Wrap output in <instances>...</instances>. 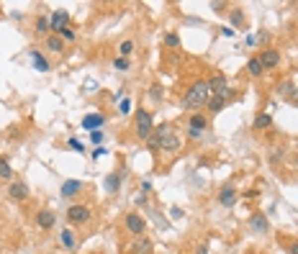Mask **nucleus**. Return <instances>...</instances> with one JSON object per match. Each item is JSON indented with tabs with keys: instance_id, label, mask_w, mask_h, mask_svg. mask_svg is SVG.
Masks as SVG:
<instances>
[{
	"instance_id": "obj_10",
	"label": "nucleus",
	"mask_w": 298,
	"mask_h": 254,
	"mask_svg": "<svg viewBox=\"0 0 298 254\" xmlns=\"http://www.w3.org/2000/svg\"><path fill=\"white\" fill-rule=\"evenodd\" d=\"M67 21H70V16H67V10H54V16L49 18V23H52V31H62V28H67Z\"/></svg>"
},
{
	"instance_id": "obj_15",
	"label": "nucleus",
	"mask_w": 298,
	"mask_h": 254,
	"mask_svg": "<svg viewBox=\"0 0 298 254\" xmlns=\"http://www.w3.org/2000/svg\"><path fill=\"white\" fill-rule=\"evenodd\" d=\"M80 190H82V183H80V180H67V183L62 185V195H65V198H74Z\"/></svg>"
},
{
	"instance_id": "obj_33",
	"label": "nucleus",
	"mask_w": 298,
	"mask_h": 254,
	"mask_svg": "<svg viewBox=\"0 0 298 254\" xmlns=\"http://www.w3.org/2000/svg\"><path fill=\"white\" fill-rule=\"evenodd\" d=\"M208 5H211V10H216V13H224V8H226V3H216V0L208 3Z\"/></svg>"
},
{
	"instance_id": "obj_5",
	"label": "nucleus",
	"mask_w": 298,
	"mask_h": 254,
	"mask_svg": "<svg viewBox=\"0 0 298 254\" xmlns=\"http://www.w3.org/2000/svg\"><path fill=\"white\" fill-rule=\"evenodd\" d=\"M260 64H262V69L265 72H270V69H275L278 64H280V52L278 49H273V47H267V49H262L260 52Z\"/></svg>"
},
{
	"instance_id": "obj_27",
	"label": "nucleus",
	"mask_w": 298,
	"mask_h": 254,
	"mask_svg": "<svg viewBox=\"0 0 298 254\" xmlns=\"http://www.w3.org/2000/svg\"><path fill=\"white\" fill-rule=\"evenodd\" d=\"M165 44L172 47V49H177V47H180V36H177L175 31H170V34H165Z\"/></svg>"
},
{
	"instance_id": "obj_34",
	"label": "nucleus",
	"mask_w": 298,
	"mask_h": 254,
	"mask_svg": "<svg viewBox=\"0 0 298 254\" xmlns=\"http://www.w3.org/2000/svg\"><path fill=\"white\" fill-rule=\"evenodd\" d=\"M291 90H293V85H291V82H283V85H280V93H283V95H288ZM293 93H296V90H293Z\"/></svg>"
},
{
	"instance_id": "obj_36",
	"label": "nucleus",
	"mask_w": 298,
	"mask_h": 254,
	"mask_svg": "<svg viewBox=\"0 0 298 254\" xmlns=\"http://www.w3.org/2000/svg\"><path fill=\"white\" fill-rule=\"evenodd\" d=\"M70 146H72V149H77V152H82V144H80L77 139H70Z\"/></svg>"
},
{
	"instance_id": "obj_11",
	"label": "nucleus",
	"mask_w": 298,
	"mask_h": 254,
	"mask_svg": "<svg viewBox=\"0 0 298 254\" xmlns=\"http://www.w3.org/2000/svg\"><path fill=\"white\" fill-rule=\"evenodd\" d=\"M8 195H10L13 200H26V198H28V188H26V183H13V185L8 188Z\"/></svg>"
},
{
	"instance_id": "obj_39",
	"label": "nucleus",
	"mask_w": 298,
	"mask_h": 254,
	"mask_svg": "<svg viewBox=\"0 0 298 254\" xmlns=\"http://www.w3.org/2000/svg\"><path fill=\"white\" fill-rule=\"evenodd\" d=\"M288 254H298V242H293V244L288 247Z\"/></svg>"
},
{
	"instance_id": "obj_8",
	"label": "nucleus",
	"mask_w": 298,
	"mask_h": 254,
	"mask_svg": "<svg viewBox=\"0 0 298 254\" xmlns=\"http://www.w3.org/2000/svg\"><path fill=\"white\" fill-rule=\"evenodd\" d=\"M126 229H129L134 236H142L144 229H147V223H144V218H142L139 213H129V216H126Z\"/></svg>"
},
{
	"instance_id": "obj_20",
	"label": "nucleus",
	"mask_w": 298,
	"mask_h": 254,
	"mask_svg": "<svg viewBox=\"0 0 298 254\" xmlns=\"http://www.w3.org/2000/svg\"><path fill=\"white\" fill-rule=\"evenodd\" d=\"M190 131H198V133H203V128H206V118L201 116V113H193L190 116V126H188Z\"/></svg>"
},
{
	"instance_id": "obj_29",
	"label": "nucleus",
	"mask_w": 298,
	"mask_h": 254,
	"mask_svg": "<svg viewBox=\"0 0 298 254\" xmlns=\"http://www.w3.org/2000/svg\"><path fill=\"white\" fill-rule=\"evenodd\" d=\"M147 146H149V149H152V152H157V149H159V133H157V131H154V133H152V136H149V139H147Z\"/></svg>"
},
{
	"instance_id": "obj_35",
	"label": "nucleus",
	"mask_w": 298,
	"mask_h": 254,
	"mask_svg": "<svg viewBox=\"0 0 298 254\" xmlns=\"http://www.w3.org/2000/svg\"><path fill=\"white\" fill-rule=\"evenodd\" d=\"M196 254H208V242H203V244H198V249H196Z\"/></svg>"
},
{
	"instance_id": "obj_26",
	"label": "nucleus",
	"mask_w": 298,
	"mask_h": 254,
	"mask_svg": "<svg viewBox=\"0 0 298 254\" xmlns=\"http://www.w3.org/2000/svg\"><path fill=\"white\" fill-rule=\"evenodd\" d=\"M13 177V170H10V164L5 159H0V180H10Z\"/></svg>"
},
{
	"instance_id": "obj_22",
	"label": "nucleus",
	"mask_w": 298,
	"mask_h": 254,
	"mask_svg": "<svg viewBox=\"0 0 298 254\" xmlns=\"http://www.w3.org/2000/svg\"><path fill=\"white\" fill-rule=\"evenodd\" d=\"M59 242H62L65 249H74V244H77V242H74V234L70 229H65L62 234H59Z\"/></svg>"
},
{
	"instance_id": "obj_12",
	"label": "nucleus",
	"mask_w": 298,
	"mask_h": 254,
	"mask_svg": "<svg viewBox=\"0 0 298 254\" xmlns=\"http://www.w3.org/2000/svg\"><path fill=\"white\" fill-rule=\"evenodd\" d=\"M249 226H252V231H255V234H267V229H270V226H267V218H265L262 213L252 216V218H249Z\"/></svg>"
},
{
	"instance_id": "obj_16",
	"label": "nucleus",
	"mask_w": 298,
	"mask_h": 254,
	"mask_svg": "<svg viewBox=\"0 0 298 254\" xmlns=\"http://www.w3.org/2000/svg\"><path fill=\"white\" fill-rule=\"evenodd\" d=\"M206 106H208L211 113H219V111H224V106H226V98H224V95H208Z\"/></svg>"
},
{
	"instance_id": "obj_41",
	"label": "nucleus",
	"mask_w": 298,
	"mask_h": 254,
	"mask_svg": "<svg viewBox=\"0 0 298 254\" xmlns=\"http://www.w3.org/2000/svg\"><path fill=\"white\" fill-rule=\"evenodd\" d=\"M296 164H298V154H296Z\"/></svg>"
},
{
	"instance_id": "obj_23",
	"label": "nucleus",
	"mask_w": 298,
	"mask_h": 254,
	"mask_svg": "<svg viewBox=\"0 0 298 254\" xmlns=\"http://www.w3.org/2000/svg\"><path fill=\"white\" fill-rule=\"evenodd\" d=\"M273 126V113H260L255 118V128H270Z\"/></svg>"
},
{
	"instance_id": "obj_6",
	"label": "nucleus",
	"mask_w": 298,
	"mask_h": 254,
	"mask_svg": "<svg viewBox=\"0 0 298 254\" xmlns=\"http://www.w3.org/2000/svg\"><path fill=\"white\" fill-rule=\"evenodd\" d=\"M208 95H224V98H229V80L224 77V74H214V77L208 80Z\"/></svg>"
},
{
	"instance_id": "obj_3",
	"label": "nucleus",
	"mask_w": 298,
	"mask_h": 254,
	"mask_svg": "<svg viewBox=\"0 0 298 254\" xmlns=\"http://www.w3.org/2000/svg\"><path fill=\"white\" fill-rule=\"evenodd\" d=\"M157 133H159V149L165 154H175L177 149H180V139H177V133L172 128L162 126V128H157Z\"/></svg>"
},
{
	"instance_id": "obj_7",
	"label": "nucleus",
	"mask_w": 298,
	"mask_h": 254,
	"mask_svg": "<svg viewBox=\"0 0 298 254\" xmlns=\"http://www.w3.org/2000/svg\"><path fill=\"white\" fill-rule=\"evenodd\" d=\"M152 242H149L147 236H134L131 244H129V252L131 254H152Z\"/></svg>"
},
{
	"instance_id": "obj_9",
	"label": "nucleus",
	"mask_w": 298,
	"mask_h": 254,
	"mask_svg": "<svg viewBox=\"0 0 298 254\" xmlns=\"http://www.w3.org/2000/svg\"><path fill=\"white\" fill-rule=\"evenodd\" d=\"M36 223H39V229L49 231V229H54V223H57V216H54L52 211H39V213H36Z\"/></svg>"
},
{
	"instance_id": "obj_13",
	"label": "nucleus",
	"mask_w": 298,
	"mask_h": 254,
	"mask_svg": "<svg viewBox=\"0 0 298 254\" xmlns=\"http://www.w3.org/2000/svg\"><path fill=\"white\" fill-rule=\"evenodd\" d=\"M103 121H106V118H103L100 113H87V116L82 118V128H93V131H98V128L103 126Z\"/></svg>"
},
{
	"instance_id": "obj_31",
	"label": "nucleus",
	"mask_w": 298,
	"mask_h": 254,
	"mask_svg": "<svg viewBox=\"0 0 298 254\" xmlns=\"http://www.w3.org/2000/svg\"><path fill=\"white\" fill-rule=\"evenodd\" d=\"M113 64H116V69H129V59H124V57H118V59H116Z\"/></svg>"
},
{
	"instance_id": "obj_37",
	"label": "nucleus",
	"mask_w": 298,
	"mask_h": 254,
	"mask_svg": "<svg viewBox=\"0 0 298 254\" xmlns=\"http://www.w3.org/2000/svg\"><path fill=\"white\" fill-rule=\"evenodd\" d=\"M121 111H124V113L131 111V100H121Z\"/></svg>"
},
{
	"instance_id": "obj_21",
	"label": "nucleus",
	"mask_w": 298,
	"mask_h": 254,
	"mask_svg": "<svg viewBox=\"0 0 298 254\" xmlns=\"http://www.w3.org/2000/svg\"><path fill=\"white\" fill-rule=\"evenodd\" d=\"M49 31H52L49 18H47V16H39V18H36V34H39V36H47Z\"/></svg>"
},
{
	"instance_id": "obj_14",
	"label": "nucleus",
	"mask_w": 298,
	"mask_h": 254,
	"mask_svg": "<svg viewBox=\"0 0 298 254\" xmlns=\"http://www.w3.org/2000/svg\"><path fill=\"white\" fill-rule=\"evenodd\" d=\"M219 203H221L224 208H231V205L236 203V190H234V188H224V190L219 192Z\"/></svg>"
},
{
	"instance_id": "obj_19",
	"label": "nucleus",
	"mask_w": 298,
	"mask_h": 254,
	"mask_svg": "<svg viewBox=\"0 0 298 254\" xmlns=\"http://www.w3.org/2000/svg\"><path fill=\"white\" fill-rule=\"evenodd\" d=\"M247 72L252 74V77H262V74H265V69H262V64H260L257 57H252L249 62H247Z\"/></svg>"
},
{
	"instance_id": "obj_30",
	"label": "nucleus",
	"mask_w": 298,
	"mask_h": 254,
	"mask_svg": "<svg viewBox=\"0 0 298 254\" xmlns=\"http://www.w3.org/2000/svg\"><path fill=\"white\" fill-rule=\"evenodd\" d=\"M59 39H62V41H74V31H72V28L67 26V28H62V31H59L57 34Z\"/></svg>"
},
{
	"instance_id": "obj_38",
	"label": "nucleus",
	"mask_w": 298,
	"mask_h": 254,
	"mask_svg": "<svg viewBox=\"0 0 298 254\" xmlns=\"http://www.w3.org/2000/svg\"><path fill=\"white\" fill-rule=\"evenodd\" d=\"M100 154H106V149H103V146H98V149H95V152H93V159H98Z\"/></svg>"
},
{
	"instance_id": "obj_42",
	"label": "nucleus",
	"mask_w": 298,
	"mask_h": 254,
	"mask_svg": "<svg viewBox=\"0 0 298 254\" xmlns=\"http://www.w3.org/2000/svg\"><path fill=\"white\" fill-rule=\"evenodd\" d=\"M249 254H252V252H249Z\"/></svg>"
},
{
	"instance_id": "obj_18",
	"label": "nucleus",
	"mask_w": 298,
	"mask_h": 254,
	"mask_svg": "<svg viewBox=\"0 0 298 254\" xmlns=\"http://www.w3.org/2000/svg\"><path fill=\"white\" fill-rule=\"evenodd\" d=\"M28 54H31V59H34V64H36V69H39V72H49V62L41 57V52H39V49H31Z\"/></svg>"
},
{
	"instance_id": "obj_4",
	"label": "nucleus",
	"mask_w": 298,
	"mask_h": 254,
	"mask_svg": "<svg viewBox=\"0 0 298 254\" xmlns=\"http://www.w3.org/2000/svg\"><path fill=\"white\" fill-rule=\"evenodd\" d=\"M87 218H90V208H87V205H70L67 208V221L72 223V226L87 223Z\"/></svg>"
},
{
	"instance_id": "obj_25",
	"label": "nucleus",
	"mask_w": 298,
	"mask_h": 254,
	"mask_svg": "<svg viewBox=\"0 0 298 254\" xmlns=\"http://www.w3.org/2000/svg\"><path fill=\"white\" fill-rule=\"evenodd\" d=\"M118 183H121V175H108L106 190H108V192H116V190H118Z\"/></svg>"
},
{
	"instance_id": "obj_1",
	"label": "nucleus",
	"mask_w": 298,
	"mask_h": 254,
	"mask_svg": "<svg viewBox=\"0 0 298 254\" xmlns=\"http://www.w3.org/2000/svg\"><path fill=\"white\" fill-rule=\"evenodd\" d=\"M206 103H208V82L206 80H196L188 87V93L183 98V106L188 111H198L201 106H206Z\"/></svg>"
},
{
	"instance_id": "obj_24",
	"label": "nucleus",
	"mask_w": 298,
	"mask_h": 254,
	"mask_svg": "<svg viewBox=\"0 0 298 254\" xmlns=\"http://www.w3.org/2000/svg\"><path fill=\"white\" fill-rule=\"evenodd\" d=\"M229 18H231V28H234V26H242V23H244V13H242V8H231Z\"/></svg>"
},
{
	"instance_id": "obj_28",
	"label": "nucleus",
	"mask_w": 298,
	"mask_h": 254,
	"mask_svg": "<svg viewBox=\"0 0 298 254\" xmlns=\"http://www.w3.org/2000/svg\"><path fill=\"white\" fill-rule=\"evenodd\" d=\"M131 52H134V41H131V39H129V41H121V47H118V54L126 59Z\"/></svg>"
},
{
	"instance_id": "obj_17",
	"label": "nucleus",
	"mask_w": 298,
	"mask_h": 254,
	"mask_svg": "<svg viewBox=\"0 0 298 254\" xmlns=\"http://www.w3.org/2000/svg\"><path fill=\"white\" fill-rule=\"evenodd\" d=\"M47 49H49V52H57V54H59V52H65V41L59 39L57 34H49V36H47Z\"/></svg>"
},
{
	"instance_id": "obj_32",
	"label": "nucleus",
	"mask_w": 298,
	"mask_h": 254,
	"mask_svg": "<svg viewBox=\"0 0 298 254\" xmlns=\"http://www.w3.org/2000/svg\"><path fill=\"white\" fill-rule=\"evenodd\" d=\"M90 139H93V144H103V131H100V128L93 131V133H90Z\"/></svg>"
},
{
	"instance_id": "obj_40",
	"label": "nucleus",
	"mask_w": 298,
	"mask_h": 254,
	"mask_svg": "<svg viewBox=\"0 0 298 254\" xmlns=\"http://www.w3.org/2000/svg\"><path fill=\"white\" fill-rule=\"evenodd\" d=\"M142 190H144V192H147V190H152V183H149V180H144V183H142Z\"/></svg>"
},
{
	"instance_id": "obj_2",
	"label": "nucleus",
	"mask_w": 298,
	"mask_h": 254,
	"mask_svg": "<svg viewBox=\"0 0 298 254\" xmlns=\"http://www.w3.org/2000/svg\"><path fill=\"white\" fill-rule=\"evenodd\" d=\"M152 133H154V118H152V113L144 111V108H139V111H137V136H139L142 141H147Z\"/></svg>"
}]
</instances>
